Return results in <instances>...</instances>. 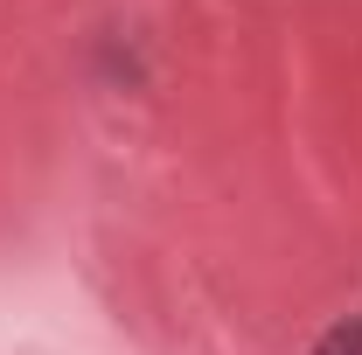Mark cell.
Masks as SVG:
<instances>
[{
	"mask_svg": "<svg viewBox=\"0 0 362 355\" xmlns=\"http://www.w3.org/2000/svg\"><path fill=\"white\" fill-rule=\"evenodd\" d=\"M314 355H362V313L334 320V327H327V334L314 342Z\"/></svg>",
	"mask_w": 362,
	"mask_h": 355,
	"instance_id": "obj_1",
	"label": "cell"
}]
</instances>
